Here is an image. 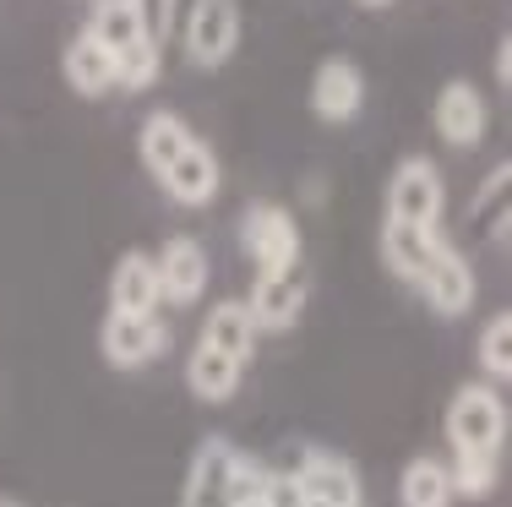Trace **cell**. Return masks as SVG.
<instances>
[{
  "mask_svg": "<svg viewBox=\"0 0 512 507\" xmlns=\"http://www.w3.org/2000/svg\"><path fill=\"white\" fill-rule=\"evenodd\" d=\"M82 33H88V39L115 60V88L142 93V88H153V82H158V71H164V44L148 33L137 0H99Z\"/></svg>",
  "mask_w": 512,
  "mask_h": 507,
  "instance_id": "obj_1",
  "label": "cell"
},
{
  "mask_svg": "<svg viewBox=\"0 0 512 507\" xmlns=\"http://www.w3.org/2000/svg\"><path fill=\"white\" fill-rule=\"evenodd\" d=\"M267 480V464H256L246 448H235L229 437H207L191 453L186 486H180V507H240L256 497Z\"/></svg>",
  "mask_w": 512,
  "mask_h": 507,
  "instance_id": "obj_2",
  "label": "cell"
},
{
  "mask_svg": "<svg viewBox=\"0 0 512 507\" xmlns=\"http://www.w3.org/2000/svg\"><path fill=\"white\" fill-rule=\"evenodd\" d=\"M507 442V404L491 382H463L447 398V448L469 458H496Z\"/></svg>",
  "mask_w": 512,
  "mask_h": 507,
  "instance_id": "obj_3",
  "label": "cell"
},
{
  "mask_svg": "<svg viewBox=\"0 0 512 507\" xmlns=\"http://www.w3.org/2000/svg\"><path fill=\"white\" fill-rule=\"evenodd\" d=\"M240 246H246L256 279H273V273L300 268V224L284 202H251L240 213Z\"/></svg>",
  "mask_w": 512,
  "mask_h": 507,
  "instance_id": "obj_4",
  "label": "cell"
},
{
  "mask_svg": "<svg viewBox=\"0 0 512 507\" xmlns=\"http://www.w3.org/2000/svg\"><path fill=\"white\" fill-rule=\"evenodd\" d=\"M447 213V186H442V169L420 153L393 164L387 175V224H409V229H442Z\"/></svg>",
  "mask_w": 512,
  "mask_h": 507,
  "instance_id": "obj_5",
  "label": "cell"
},
{
  "mask_svg": "<svg viewBox=\"0 0 512 507\" xmlns=\"http://www.w3.org/2000/svg\"><path fill=\"white\" fill-rule=\"evenodd\" d=\"M240 0H191L180 17V50L197 71H218L229 66L240 50Z\"/></svg>",
  "mask_w": 512,
  "mask_h": 507,
  "instance_id": "obj_6",
  "label": "cell"
},
{
  "mask_svg": "<svg viewBox=\"0 0 512 507\" xmlns=\"http://www.w3.org/2000/svg\"><path fill=\"white\" fill-rule=\"evenodd\" d=\"M431 126L447 148L469 153V148H480L485 131H491V104H485V93L474 88V82L453 77V82H442L436 99H431Z\"/></svg>",
  "mask_w": 512,
  "mask_h": 507,
  "instance_id": "obj_7",
  "label": "cell"
},
{
  "mask_svg": "<svg viewBox=\"0 0 512 507\" xmlns=\"http://www.w3.org/2000/svg\"><path fill=\"white\" fill-rule=\"evenodd\" d=\"M289 480H295V491L306 507H360V497H365L355 464H349L344 453H327V448L300 453V464L289 469Z\"/></svg>",
  "mask_w": 512,
  "mask_h": 507,
  "instance_id": "obj_8",
  "label": "cell"
},
{
  "mask_svg": "<svg viewBox=\"0 0 512 507\" xmlns=\"http://www.w3.org/2000/svg\"><path fill=\"white\" fill-rule=\"evenodd\" d=\"M153 273H158V295H164V306H197L213 262H207L197 235H169L164 251L153 257Z\"/></svg>",
  "mask_w": 512,
  "mask_h": 507,
  "instance_id": "obj_9",
  "label": "cell"
},
{
  "mask_svg": "<svg viewBox=\"0 0 512 507\" xmlns=\"http://www.w3.org/2000/svg\"><path fill=\"white\" fill-rule=\"evenodd\" d=\"M365 110V71L349 55H327L311 71V115L327 126H349Z\"/></svg>",
  "mask_w": 512,
  "mask_h": 507,
  "instance_id": "obj_10",
  "label": "cell"
},
{
  "mask_svg": "<svg viewBox=\"0 0 512 507\" xmlns=\"http://www.w3.org/2000/svg\"><path fill=\"white\" fill-rule=\"evenodd\" d=\"M414 289L425 295V306H431L436 317H463V311L474 306L469 257H463L458 246H447V240H436V251H431V262H425V273L414 279Z\"/></svg>",
  "mask_w": 512,
  "mask_h": 507,
  "instance_id": "obj_11",
  "label": "cell"
},
{
  "mask_svg": "<svg viewBox=\"0 0 512 507\" xmlns=\"http://www.w3.org/2000/svg\"><path fill=\"white\" fill-rule=\"evenodd\" d=\"M99 349L115 371H142L169 349V328H164V317H115L109 311L99 328Z\"/></svg>",
  "mask_w": 512,
  "mask_h": 507,
  "instance_id": "obj_12",
  "label": "cell"
},
{
  "mask_svg": "<svg viewBox=\"0 0 512 507\" xmlns=\"http://www.w3.org/2000/svg\"><path fill=\"white\" fill-rule=\"evenodd\" d=\"M158 186H164L169 202H180V208H207V202L218 197V186H224V169H218V153L207 148L202 137L186 142V153H180L175 164L158 175Z\"/></svg>",
  "mask_w": 512,
  "mask_h": 507,
  "instance_id": "obj_13",
  "label": "cell"
},
{
  "mask_svg": "<svg viewBox=\"0 0 512 507\" xmlns=\"http://www.w3.org/2000/svg\"><path fill=\"white\" fill-rule=\"evenodd\" d=\"M306 273L289 268V273H273V279H256V289L246 295V311L256 322V333H284L300 322V311H306Z\"/></svg>",
  "mask_w": 512,
  "mask_h": 507,
  "instance_id": "obj_14",
  "label": "cell"
},
{
  "mask_svg": "<svg viewBox=\"0 0 512 507\" xmlns=\"http://www.w3.org/2000/svg\"><path fill=\"white\" fill-rule=\"evenodd\" d=\"M109 311L115 317H158L164 295H158V273L148 251H126L109 273Z\"/></svg>",
  "mask_w": 512,
  "mask_h": 507,
  "instance_id": "obj_15",
  "label": "cell"
},
{
  "mask_svg": "<svg viewBox=\"0 0 512 507\" xmlns=\"http://www.w3.org/2000/svg\"><path fill=\"white\" fill-rule=\"evenodd\" d=\"M60 71H66V88L82 93V99H104V93H115V60H109L88 33L66 39V50H60Z\"/></svg>",
  "mask_w": 512,
  "mask_h": 507,
  "instance_id": "obj_16",
  "label": "cell"
},
{
  "mask_svg": "<svg viewBox=\"0 0 512 507\" xmlns=\"http://www.w3.org/2000/svg\"><path fill=\"white\" fill-rule=\"evenodd\" d=\"M240 377H246L240 360L218 355L213 344H202V338H197V349H191V360H186V388L197 393L202 404H229V398L240 393Z\"/></svg>",
  "mask_w": 512,
  "mask_h": 507,
  "instance_id": "obj_17",
  "label": "cell"
},
{
  "mask_svg": "<svg viewBox=\"0 0 512 507\" xmlns=\"http://www.w3.org/2000/svg\"><path fill=\"white\" fill-rule=\"evenodd\" d=\"M191 137H197V131H191L175 110H153L148 120H142V131H137V159H142V169L158 180L169 164L180 159V153H186Z\"/></svg>",
  "mask_w": 512,
  "mask_h": 507,
  "instance_id": "obj_18",
  "label": "cell"
},
{
  "mask_svg": "<svg viewBox=\"0 0 512 507\" xmlns=\"http://www.w3.org/2000/svg\"><path fill=\"white\" fill-rule=\"evenodd\" d=\"M202 344H213L218 355H229V360L246 366L251 349H256V322H251L246 300H218V306L207 311V322H202Z\"/></svg>",
  "mask_w": 512,
  "mask_h": 507,
  "instance_id": "obj_19",
  "label": "cell"
},
{
  "mask_svg": "<svg viewBox=\"0 0 512 507\" xmlns=\"http://www.w3.org/2000/svg\"><path fill=\"white\" fill-rule=\"evenodd\" d=\"M436 240H442V229H409V224H387L382 219V262L404 284H414L425 273V262H431Z\"/></svg>",
  "mask_w": 512,
  "mask_h": 507,
  "instance_id": "obj_20",
  "label": "cell"
},
{
  "mask_svg": "<svg viewBox=\"0 0 512 507\" xmlns=\"http://www.w3.org/2000/svg\"><path fill=\"white\" fill-rule=\"evenodd\" d=\"M398 507H453V480H447V458H409L398 475Z\"/></svg>",
  "mask_w": 512,
  "mask_h": 507,
  "instance_id": "obj_21",
  "label": "cell"
},
{
  "mask_svg": "<svg viewBox=\"0 0 512 507\" xmlns=\"http://www.w3.org/2000/svg\"><path fill=\"white\" fill-rule=\"evenodd\" d=\"M507 186H512V164H496L469 202V229L474 235H491L496 246L507 240Z\"/></svg>",
  "mask_w": 512,
  "mask_h": 507,
  "instance_id": "obj_22",
  "label": "cell"
},
{
  "mask_svg": "<svg viewBox=\"0 0 512 507\" xmlns=\"http://www.w3.org/2000/svg\"><path fill=\"white\" fill-rule=\"evenodd\" d=\"M507 344H512V311H491L485 328H480V338H474V366H480V377L491 382V388H502L507 371H512Z\"/></svg>",
  "mask_w": 512,
  "mask_h": 507,
  "instance_id": "obj_23",
  "label": "cell"
},
{
  "mask_svg": "<svg viewBox=\"0 0 512 507\" xmlns=\"http://www.w3.org/2000/svg\"><path fill=\"white\" fill-rule=\"evenodd\" d=\"M447 480H453V497H491V486H496V458L453 453V458H447Z\"/></svg>",
  "mask_w": 512,
  "mask_h": 507,
  "instance_id": "obj_24",
  "label": "cell"
},
{
  "mask_svg": "<svg viewBox=\"0 0 512 507\" xmlns=\"http://www.w3.org/2000/svg\"><path fill=\"white\" fill-rule=\"evenodd\" d=\"M137 11H142V22H148V33L164 44L169 28H175V17H180V0H137Z\"/></svg>",
  "mask_w": 512,
  "mask_h": 507,
  "instance_id": "obj_25",
  "label": "cell"
},
{
  "mask_svg": "<svg viewBox=\"0 0 512 507\" xmlns=\"http://www.w3.org/2000/svg\"><path fill=\"white\" fill-rule=\"evenodd\" d=\"M496 82L512 88V44L507 39H496Z\"/></svg>",
  "mask_w": 512,
  "mask_h": 507,
  "instance_id": "obj_26",
  "label": "cell"
},
{
  "mask_svg": "<svg viewBox=\"0 0 512 507\" xmlns=\"http://www.w3.org/2000/svg\"><path fill=\"white\" fill-rule=\"evenodd\" d=\"M360 6H371V11H382V6H393V0H360Z\"/></svg>",
  "mask_w": 512,
  "mask_h": 507,
  "instance_id": "obj_27",
  "label": "cell"
},
{
  "mask_svg": "<svg viewBox=\"0 0 512 507\" xmlns=\"http://www.w3.org/2000/svg\"><path fill=\"white\" fill-rule=\"evenodd\" d=\"M0 507H17V502H0Z\"/></svg>",
  "mask_w": 512,
  "mask_h": 507,
  "instance_id": "obj_28",
  "label": "cell"
}]
</instances>
